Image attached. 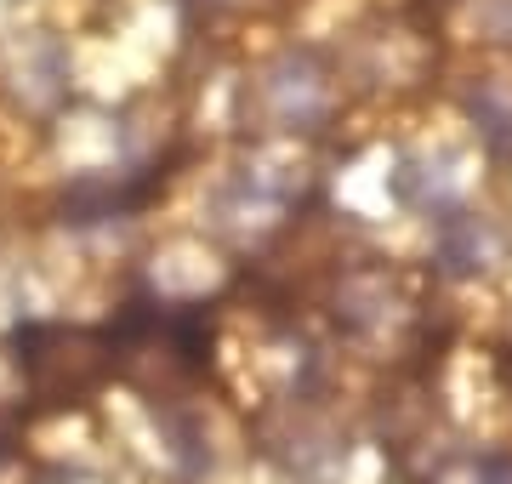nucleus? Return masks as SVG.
Instances as JSON below:
<instances>
[{"instance_id": "1", "label": "nucleus", "mask_w": 512, "mask_h": 484, "mask_svg": "<svg viewBox=\"0 0 512 484\" xmlns=\"http://www.w3.org/2000/svg\"><path fill=\"white\" fill-rule=\"evenodd\" d=\"M52 484H80V479H52Z\"/></svg>"}]
</instances>
